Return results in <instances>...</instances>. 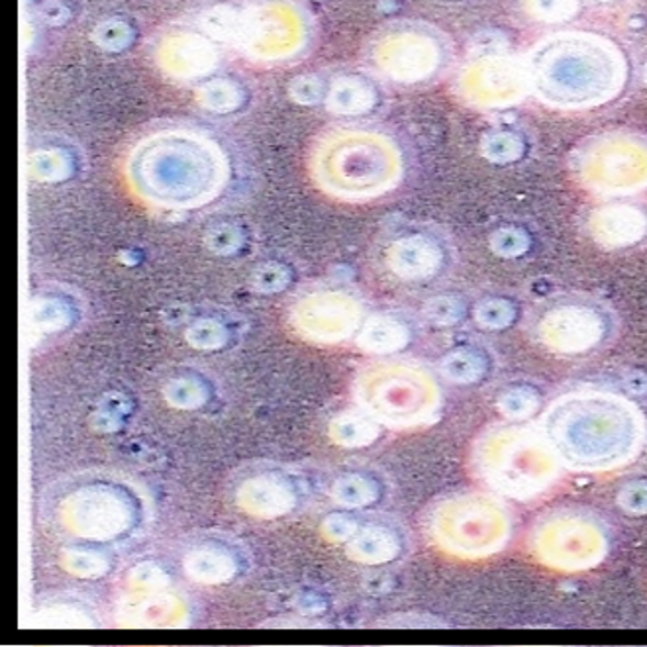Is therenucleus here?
I'll use <instances>...</instances> for the list:
<instances>
[{"label":"nucleus","mask_w":647,"mask_h":647,"mask_svg":"<svg viewBox=\"0 0 647 647\" xmlns=\"http://www.w3.org/2000/svg\"><path fill=\"white\" fill-rule=\"evenodd\" d=\"M529 94L559 110H591L614 101L628 82V59L596 32L566 30L542 37L524 57Z\"/></svg>","instance_id":"obj_2"},{"label":"nucleus","mask_w":647,"mask_h":647,"mask_svg":"<svg viewBox=\"0 0 647 647\" xmlns=\"http://www.w3.org/2000/svg\"><path fill=\"white\" fill-rule=\"evenodd\" d=\"M167 583H169L167 575L154 564L134 567L129 575L130 589L134 593H157V591H164Z\"/></svg>","instance_id":"obj_37"},{"label":"nucleus","mask_w":647,"mask_h":647,"mask_svg":"<svg viewBox=\"0 0 647 647\" xmlns=\"http://www.w3.org/2000/svg\"><path fill=\"white\" fill-rule=\"evenodd\" d=\"M512 520L506 502L491 491H461L439 499L428 512L432 546L461 561L499 556L511 544Z\"/></svg>","instance_id":"obj_7"},{"label":"nucleus","mask_w":647,"mask_h":647,"mask_svg":"<svg viewBox=\"0 0 647 647\" xmlns=\"http://www.w3.org/2000/svg\"><path fill=\"white\" fill-rule=\"evenodd\" d=\"M311 177L320 191L349 202L373 201L401 182V147L383 132L339 129L319 137L311 152Z\"/></svg>","instance_id":"obj_4"},{"label":"nucleus","mask_w":647,"mask_h":647,"mask_svg":"<svg viewBox=\"0 0 647 647\" xmlns=\"http://www.w3.org/2000/svg\"><path fill=\"white\" fill-rule=\"evenodd\" d=\"M129 40V27L124 26V24H116V22L104 24V26L99 27V32H97V42H99L102 47H110V49L126 46Z\"/></svg>","instance_id":"obj_44"},{"label":"nucleus","mask_w":647,"mask_h":647,"mask_svg":"<svg viewBox=\"0 0 647 647\" xmlns=\"http://www.w3.org/2000/svg\"><path fill=\"white\" fill-rule=\"evenodd\" d=\"M165 399L179 411L201 409L209 401V387L194 377H179L165 387Z\"/></svg>","instance_id":"obj_31"},{"label":"nucleus","mask_w":647,"mask_h":647,"mask_svg":"<svg viewBox=\"0 0 647 647\" xmlns=\"http://www.w3.org/2000/svg\"><path fill=\"white\" fill-rule=\"evenodd\" d=\"M361 311L354 299L342 292H316L299 302L292 312L294 330L306 339L336 344L359 328Z\"/></svg>","instance_id":"obj_15"},{"label":"nucleus","mask_w":647,"mask_h":647,"mask_svg":"<svg viewBox=\"0 0 647 647\" xmlns=\"http://www.w3.org/2000/svg\"><path fill=\"white\" fill-rule=\"evenodd\" d=\"M528 332L536 346L554 356H589L614 337L616 316L593 297L564 294L534 309Z\"/></svg>","instance_id":"obj_10"},{"label":"nucleus","mask_w":647,"mask_h":647,"mask_svg":"<svg viewBox=\"0 0 647 647\" xmlns=\"http://www.w3.org/2000/svg\"><path fill=\"white\" fill-rule=\"evenodd\" d=\"M471 471L487 491L528 502L556 487L564 464L542 430L509 420L492 424L475 438Z\"/></svg>","instance_id":"obj_5"},{"label":"nucleus","mask_w":647,"mask_h":647,"mask_svg":"<svg viewBox=\"0 0 647 647\" xmlns=\"http://www.w3.org/2000/svg\"><path fill=\"white\" fill-rule=\"evenodd\" d=\"M62 566L67 573L81 579H97L110 569V561L102 554L89 549H69L62 556Z\"/></svg>","instance_id":"obj_33"},{"label":"nucleus","mask_w":647,"mask_h":647,"mask_svg":"<svg viewBox=\"0 0 647 647\" xmlns=\"http://www.w3.org/2000/svg\"><path fill=\"white\" fill-rule=\"evenodd\" d=\"M520 9L538 24H564L577 16L581 0H520Z\"/></svg>","instance_id":"obj_29"},{"label":"nucleus","mask_w":647,"mask_h":647,"mask_svg":"<svg viewBox=\"0 0 647 647\" xmlns=\"http://www.w3.org/2000/svg\"><path fill=\"white\" fill-rule=\"evenodd\" d=\"M126 414H129L126 401L109 399V401L102 402L99 411L92 414V422L101 432H116L126 419Z\"/></svg>","instance_id":"obj_41"},{"label":"nucleus","mask_w":647,"mask_h":647,"mask_svg":"<svg viewBox=\"0 0 647 647\" xmlns=\"http://www.w3.org/2000/svg\"><path fill=\"white\" fill-rule=\"evenodd\" d=\"M497 409L511 422H524L538 414L542 409V394L532 384H512L499 394Z\"/></svg>","instance_id":"obj_28"},{"label":"nucleus","mask_w":647,"mask_h":647,"mask_svg":"<svg viewBox=\"0 0 647 647\" xmlns=\"http://www.w3.org/2000/svg\"><path fill=\"white\" fill-rule=\"evenodd\" d=\"M357 529H359L357 520L352 518L349 514H344V512H332L322 522L324 538H328L334 544H347L349 539L356 536Z\"/></svg>","instance_id":"obj_39"},{"label":"nucleus","mask_w":647,"mask_h":647,"mask_svg":"<svg viewBox=\"0 0 647 647\" xmlns=\"http://www.w3.org/2000/svg\"><path fill=\"white\" fill-rule=\"evenodd\" d=\"M426 316L432 324L454 326L464 319V302L454 297H438L426 304Z\"/></svg>","instance_id":"obj_38"},{"label":"nucleus","mask_w":647,"mask_h":647,"mask_svg":"<svg viewBox=\"0 0 647 647\" xmlns=\"http://www.w3.org/2000/svg\"><path fill=\"white\" fill-rule=\"evenodd\" d=\"M74 319V306L55 297H44L32 306V324L46 334L67 328Z\"/></svg>","instance_id":"obj_30"},{"label":"nucleus","mask_w":647,"mask_h":647,"mask_svg":"<svg viewBox=\"0 0 647 647\" xmlns=\"http://www.w3.org/2000/svg\"><path fill=\"white\" fill-rule=\"evenodd\" d=\"M381 424L369 412H344L330 422V438L342 447H367L379 438Z\"/></svg>","instance_id":"obj_26"},{"label":"nucleus","mask_w":647,"mask_h":647,"mask_svg":"<svg viewBox=\"0 0 647 647\" xmlns=\"http://www.w3.org/2000/svg\"><path fill=\"white\" fill-rule=\"evenodd\" d=\"M593 2H614V0H593Z\"/></svg>","instance_id":"obj_48"},{"label":"nucleus","mask_w":647,"mask_h":647,"mask_svg":"<svg viewBox=\"0 0 647 647\" xmlns=\"http://www.w3.org/2000/svg\"><path fill=\"white\" fill-rule=\"evenodd\" d=\"M616 502L622 511L628 512L632 516L647 514V481L638 479V481L624 484L616 494Z\"/></svg>","instance_id":"obj_40"},{"label":"nucleus","mask_w":647,"mask_h":647,"mask_svg":"<svg viewBox=\"0 0 647 647\" xmlns=\"http://www.w3.org/2000/svg\"><path fill=\"white\" fill-rule=\"evenodd\" d=\"M518 319L516 304L506 299H487L475 306V322L487 330H504Z\"/></svg>","instance_id":"obj_32"},{"label":"nucleus","mask_w":647,"mask_h":647,"mask_svg":"<svg viewBox=\"0 0 647 647\" xmlns=\"http://www.w3.org/2000/svg\"><path fill=\"white\" fill-rule=\"evenodd\" d=\"M642 77H644V81H646L647 85V62L646 65H644V71H642Z\"/></svg>","instance_id":"obj_47"},{"label":"nucleus","mask_w":647,"mask_h":647,"mask_svg":"<svg viewBox=\"0 0 647 647\" xmlns=\"http://www.w3.org/2000/svg\"><path fill=\"white\" fill-rule=\"evenodd\" d=\"M411 328L394 316H375L359 328L357 346L367 354H394L409 346Z\"/></svg>","instance_id":"obj_23"},{"label":"nucleus","mask_w":647,"mask_h":647,"mask_svg":"<svg viewBox=\"0 0 647 647\" xmlns=\"http://www.w3.org/2000/svg\"><path fill=\"white\" fill-rule=\"evenodd\" d=\"M228 157L201 132L159 130L142 137L126 157V179L137 199L167 210L204 207L228 181Z\"/></svg>","instance_id":"obj_3"},{"label":"nucleus","mask_w":647,"mask_h":647,"mask_svg":"<svg viewBox=\"0 0 647 647\" xmlns=\"http://www.w3.org/2000/svg\"><path fill=\"white\" fill-rule=\"evenodd\" d=\"M456 92L477 110L516 107L529 94L524 59L509 54L477 55L459 69Z\"/></svg>","instance_id":"obj_14"},{"label":"nucleus","mask_w":647,"mask_h":647,"mask_svg":"<svg viewBox=\"0 0 647 647\" xmlns=\"http://www.w3.org/2000/svg\"><path fill=\"white\" fill-rule=\"evenodd\" d=\"M584 228L594 244L606 249L638 246L647 237V209L636 202H604L589 212Z\"/></svg>","instance_id":"obj_17"},{"label":"nucleus","mask_w":647,"mask_h":647,"mask_svg":"<svg viewBox=\"0 0 647 647\" xmlns=\"http://www.w3.org/2000/svg\"><path fill=\"white\" fill-rule=\"evenodd\" d=\"M347 556L364 566H384L401 556L404 539L397 529L387 524H373L357 529L356 536L346 544Z\"/></svg>","instance_id":"obj_20"},{"label":"nucleus","mask_w":647,"mask_h":647,"mask_svg":"<svg viewBox=\"0 0 647 647\" xmlns=\"http://www.w3.org/2000/svg\"><path fill=\"white\" fill-rule=\"evenodd\" d=\"M294 97H297V101H301L302 94H306L309 97V102H314L319 99L320 94H322V85H320L316 79H301L299 82H294Z\"/></svg>","instance_id":"obj_46"},{"label":"nucleus","mask_w":647,"mask_h":647,"mask_svg":"<svg viewBox=\"0 0 647 647\" xmlns=\"http://www.w3.org/2000/svg\"><path fill=\"white\" fill-rule=\"evenodd\" d=\"M210 36L232 42L247 57L261 64H285L309 47L311 22L292 0H247L222 4L202 16Z\"/></svg>","instance_id":"obj_6"},{"label":"nucleus","mask_w":647,"mask_h":647,"mask_svg":"<svg viewBox=\"0 0 647 647\" xmlns=\"http://www.w3.org/2000/svg\"><path fill=\"white\" fill-rule=\"evenodd\" d=\"M237 504L257 518H277L294 509L297 491L283 475H256L239 487Z\"/></svg>","instance_id":"obj_19"},{"label":"nucleus","mask_w":647,"mask_h":647,"mask_svg":"<svg viewBox=\"0 0 647 647\" xmlns=\"http://www.w3.org/2000/svg\"><path fill=\"white\" fill-rule=\"evenodd\" d=\"M357 394L381 426L416 430L442 411V389L428 369L411 364H384L357 381Z\"/></svg>","instance_id":"obj_9"},{"label":"nucleus","mask_w":647,"mask_h":647,"mask_svg":"<svg viewBox=\"0 0 647 647\" xmlns=\"http://www.w3.org/2000/svg\"><path fill=\"white\" fill-rule=\"evenodd\" d=\"M332 494H334L337 504H342V506L365 509V506L379 501L381 484L377 483L369 475L352 473L337 479Z\"/></svg>","instance_id":"obj_27"},{"label":"nucleus","mask_w":647,"mask_h":647,"mask_svg":"<svg viewBox=\"0 0 647 647\" xmlns=\"http://www.w3.org/2000/svg\"><path fill=\"white\" fill-rule=\"evenodd\" d=\"M289 281H291L289 271L281 265L275 264L264 265L261 269H257L254 277V285L259 292L283 291Z\"/></svg>","instance_id":"obj_43"},{"label":"nucleus","mask_w":647,"mask_h":647,"mask_svg":"<svg viewBox=\"0 0 647 647\" xmlns=\"http://www.w3.org/2000/svg\"><path fill=\"white\" fill-rule=\"evenodd\" d=\"M185 616V606L179 599L157 593H134L126 604L124 621L132 626H171Z\"/></svg>","instance_id":"obj_21"},{"label":"nucleus","mask_w":647,"mask_h":647,"mask_svg":"<svg viewBox=\"0 0 647 647\" xmlns=\"http://www.w3.org/2000/svg\"><path fill=\"white\" fill-rule=\"evenodd\" d=\"M491 361L489 356L481 349L475 347H457L449 352L442 364L439 371L449 383L475 384L483 381L484 375L489 373Z\"/></svg>","instance_id":"obj_25"},{"label":"nucleus","mask_w":647,"mask_h":647,"mask_svg":"<svg viewBox=\"0 0 647 647\" xmlns=\"http://www.w3.org/2000/svg\"><path fill=\"white\" fill-rule=\"evenodd\" d=\"M65 529L91 542H109L126 534L137 518L130 492L114 484H89L71 492L62 504Z\"/></svg>","instance_id":"obj_13"},{"label":"nucleus","mask_w":647,"mask_h":647,"mask_svg":"<svg viewBox=\"0 0 647 647\" xmlns=\"http://www.w3.org/2000/svg\"><path fill=\"white\" fill-rule=\"evenodd\" d=\"M539 430L575 473H612L628 467L646 447L644 411L626 394L577 389L547 404Z\"/></svg>","instance_id":"obj_1"},{"label":"nucleus","mask_w":647,"mask_h":647,"mask_svg":"<svg viewBox=\"0 0 647 647\" xmlns=\"http://www.w3.org/2000/svg\"><path fill=\"white\" fill-rule=\"evenodd\" d=\"M575 179L602 197H629L647 189V137L612 130L587 137L571 156Z\"/></svg>","instance_id":"obj_11"},{"label":"nucleus","mask_w":647,"mask_h":647,"mask_svg":"<svg viewBox=\"0 0 647 647\" xmlns=\"http://www.w3.org/2000/svg\"><path fill=\"white\" fill-rule=\"evenodd\" d=\"M494 247L502 256L514 257L526 252V239L522 236V232L504 230V232H499V236L494 239Z\"/></svg>","instance_id":"obj_45"},{"label":"nucleus","mask_w":647,"mask_h":647,"mask_svg":"<svg viewBox=\"0 0 647 647\" xmlns=\"http://www.w3.org/2000/svg\"><path fill=\"white\" fill-rule=\"evenodd\" d=\"M199 101L212 112H230V110H236L239 107L242 91L234 82L224 81V79L210 81L199 92Z\"/></svg>","instance_id":"obj_34"},{"label":"nucleus","mask_w":647,"mask_h":647,"mask_svg":"<svg viewBox=\"0 0 647 647\" xmlns=\"http://www.w3.org/2000/svg\"><path fill=\"white\" fill-rule=\"evenodd\" d=\"M32 174L40 177L42 181H55V179H64L65 175L69 174V164L65 161L59 152H46V154H37L34 157V167Z\"/></svg>","instance_id":"obj_42"},{"label":"nucleus","mask_w":647,"mask_h":647,"mask_svg":"<svg viewBox=\"0 0 647 647\" xmlns=\"http://www.w3.org/2000/svg\"><path fill=\"white\" fill-rule=\"evenodd\" d=\"M522 149L524 146H522L520 137L514 136L511 132H492L484 137L483 154L497 164H506L512 159H518Z\"/></svg>","instance_id":"obj_36"},{"label":"nucleus","mask_w":647,"mask_h":647,"mask_svg":"<svg viewBox=\"0 0 647 647\" xmlns=\"http://www.w3.org/2000/svg\"><path fill=\"white\" fill-rule=\"evenodd\" d=\"M384 261L397 279L420 283L438 277L446 269L447 249L432 234L409 232L392 239L387 247Z\"/></svg>","instance_id":"obj_16"},{"label":"nucleus","mask_w":647,"mask_h":647,"mask_svg":"<svg viewBox=\"0 0 647 647\" xmlns=\"http://www.w3.org/2000/svg\"><path fill=\"white\" fill-rule=\"evenodd\" d=\"M646 446H647V439H646Z\"/></svg>","instance_id":"obj_49"},{"label":"nucleus","mask_w":647,"mask_h":647,"mask_svg":"<svg viewBox=\"0 0 647 647\" xmlns=\"http://www.w3.org/2000/svg\"><path fill=\"white\" fill-rule=\"evenodd\" d=\"M187 342L202 352H214L226 346L228 342V330L216 320H199L191 328L187 330Z\"/></svg>","instance_id":"obj_35"},{"label":"nucleus","mask_w":647,"mask_h":647,"mask_svg":"<svg viewBox=\"0 0 647 647\" xmlns=\"http://www.w3.org/2000/svg\"><path fill=\"white\" fill-rule=\"evenodd\" d=\"M377 102L375 89L359 77H344L337 79L326 91L328 110L342 116H357L373 109Z\"/></svg>","instance_id":"obj_24"},{"label":"nucleus","mask_w":647,"mask_h":647,"mask_svg":"<svg viewBox=\"0 0 647 647\" xmlns=\"http://www.w3.org/2000/svg\"><path fill=\"white\" fill-rule=\"evenodd\" d=\"M237 571L236 557L219 546H202L185 557V573L201 584H222Z\"/></svg>","instance_id":"obj_22"},{"label":"nucleus","mask_w":647,"mask_h":647,"mask_svg":"<svg viewBox=\"0 0 647 647\" xmlns=\"http://www.w3.org/2000/svg\"><path fill=\"white\" fill-rule=\"evenodd\" d=\"M529 556L556 573H587L611 551V534L596 512L579 504H559L542 512L528 534Z\"/></svg>","instance_id":"obj_8"},{"label":"nucleus","mask_w":647,"mask_h":647,"mask_svg":"<svg viewBox=\"0 0 647 647\" xmlns=\"http://www.w3.org/2000/svg\"><path fill=\"white\" fill-rule=\"evenodd\" d=\"M219 49L199 32H171L156 47L157 65L179 81H194L214 71Z\"/></svg>","instance_id":"obj_18"},{"label":"nucleus","mask_w":647,"mask_h":647,"mask_svg":"<svg viewBox=\"0 0 647 647\" xmlns=\"http://www.w3.org/2000/svg\"><path fill=\"white\" fill-rule=\"evenodd\" d=\"M447 62V44L434 27L401 22L384 27L369 46V64L392 82L416 85L436 77Z\"/></svg>","instance_id":"obj_12"}]
</instances>
